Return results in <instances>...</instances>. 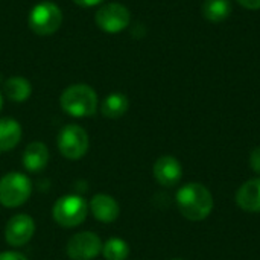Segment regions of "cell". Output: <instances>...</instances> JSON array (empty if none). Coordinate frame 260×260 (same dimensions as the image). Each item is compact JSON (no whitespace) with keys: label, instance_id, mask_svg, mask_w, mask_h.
Wrapping results in <instances>:
<instances>
[{"label":"cell","instance_id":"cell-19","mask_svg":"<svg viewBox=\"0 0 260 260\" xmlns=\"http://www.w3.org/2000/svg\"><path fill=\"white\" fill-rule=\"evenodd\" d=\"M250 165H251V168L254 169V172L260 174V146L259 148H256V149L251 152V155H250Z\"/></svg>","mask_w":260,"mask_h":260},{"label":"cell","instance_id":"cell-14","mask_svg":"<svg viewBox=\"0 0 260 260\" xmlns=\"http://www.w3.org/2000/svg\"><path fill=\"white\" fill-rule=\"evenodd\" d=\"M21 139V126L17 120L5 117L0 119V152L11 151Z\"/></svg>","mask_w":260,"mask_h":260},{"label":"cell","instance_id":"cell-13","mask_svg":"<svg viewBox=\"0 0 260 260\" xmlns=\"http://www.w3.org/2000/svg\"><path fill=\"white\" fill-rule=\"evenodd\" d=\"M49 151L44 143L32 142L26 146L23 152V166L30 172H38L47 166Z\"/></svg>","mask_w":260,"mask_h":260},{"label":"cell","instance_id":"cell-12","mask_svg":"<svg viewBox=\"0 0 260 260\" xmlns=\"http://www.w3.org/2000/svg\"><path fill=\"white\" fill-rule=\"evenodd\" d=\"M236 203L245 212L260 213V178H253L239 187Z\"/></svg>","mask_w":260,"mask_h":260},{"label":"cell","instance_id":"cell-16","mask_svg":"<svg viewBox=\"0 0 260 260\" xmlns=\"http://www.w3.org/2000/svg\"><path fill=\"white\" fill-rule=\"evenodd\" d=\"M128 98L122 93H113L102 102V114L108 119H119L128 111Z\"/></svg>","mask_w":260,"mask_h":260},{"label":"cell","instance_id":"cell-15","mask_svg":"<svg viewBox=\"0 0 260 260\" xmlns=\"http://www.w3.org/2000/svg\"><path fill=\"white\" fill-rule=\"evenodd\" d=\"M232 14L230 0H206L203 3V15L212 23H222Z\"/></svg>","mask_w":260,"mask_h":260},{"label":"cell","instance_id":"cell-2","mask_svg":"<svg viewBox=\"0 0 260 260\" xmlns=\"http://www.w3.org/2000/svg\"><path fill=\"white\" fill-rule=\"evenodd\" d=\"M59 102L62 110L73 117L93 116L98 108V96L94 90L85 84H76L66 88Z\"/></svg>","mask_w":260,"mask_h":260},{"label":"cell","instance_id":"cell-9","mask_svg":"<svg viewBox=\"0 0 260 260\" xmlns=\"http://www.w3.org/2000/svg\"><path fill=\"white\" fill-rule=\"evenodd\" d=\"M35 233V222L29 215L18 213L12 216L5 229V239L11 247H23Z\"/></svg>","mask_w":260,"mask_h":260},{"label":"cell","instance_id":"cell-11","mask_svg":"<svg viewBox=\"0 0 260 260\" xmlns=\"http://www.w3.org/2000/svg\"><path fill=\"white\" fill-rule=\"evenodd\" d=\"M90 210H91L93 216L101 222L116 221L119 218V212H120L116 200L110 195H105V193H99V195H94L91 198Z\"/></svg>","mask_w":260,"mask_h":260},{"label":"cell","instance_id":"cell-8","mask_svg":"<svg viewBox=\"0 0 260 260\" xmlns=\"http://www.w3.org/2000/svg\"><path fill=\"white\" fill-rule=\"evenodd\" d=\"M129 18V11L120 3H110L102 6L94 17L96 24L108 34H117L123 30L128 26Z\"/></svg>","mask_w":260,"mask_h":260},{"label":"cell","instance_id":"cell-18","mask_svg":"<svg viewBox=\"0 0 260 260\" xmlns=\"http://www.w3.org/2000/svg\"><path fill=\"white\" fill-rule=\"evenodd\" d=\"M102 253L105 260H126L129 256V247L125 241L119 238H111L104 244Z\"/></svg>","mask_w":260,"mask_h":260},{"label":"cell","instance_id":"cell-22","mask_svg":"<svg viewBox=\"0 0 260 260\" xmlns=\"http://www.w3.org/2000/svg\"><path fill=\"white\" fill-rule=\"evenodd\" d=\"M75 3H78L79 6H85V8H88V6H94V5H99L101 2H104V0H73Z\"/></svg>","mask_w":260,"mask_h":260},{"label":"cell","instance_id":"cell-7","mask_svg":"<svg viewBox=\"0 0 260 260\" xmlns=\"http://www.w3.org/2000/svg\"><path fill=\"white\" fill-rule=\"evenodd\" d=\"M102 241L91 232L75 235L67 244V254L72 260H93L102 251Z\"/></svg>","mask_w":260,"mask_h":260},{"label":"cell","instance_id":"cell-1","mask_svg":"<svg viewBox=\"0 0 260 260\" xmlns=\"http://www.w3.org/2000/svg\"><path fill=\"white\" fill-rule=\"evenodd\" d=\"M177 204L181 215L189 221H203L213 210L212 193L198 183L183 186L177 193Z\"/></svg>","mask_w":260,"mask_h":260},{"label":"cell","instance_id":"cell-24","mask_svg":"<svg viewBox=\"0 0 260 260\" xmlns=\"http://www.w3.org/2000/svg\"><path fill=\"white\" fill-rule=\"evenodd\" d=\"M172 260H180V259H172Z\"/></svg>","mask_w":260,"mask_h":260},{"label":"cell","instance_id":"cell-17","mask_svg":"<svg viewBox=\"0 0 260 260\" xmlns=\"http://www.w3.org/2000/svg\"><path fill=\"white\" fill-rule=\"evenodd\" d=\"M30 84L27 79L15 76L5 82V93L14 102H24L30 96Z\"/></svg>","mask_w":260,"mask_h":260},{"label":"cell","instance_id":"cell-20","mask_svg":"<svg viewBox=\"0 0 260 260\" xmlns=\"http://www.w3.org/2000/svg\"><path fill=\"white\" fill-rule=\"evenodd\" d=\"M0 260H27L23 254L15 253V251H5L0 253Z\"/></svg>","mask_w":260,"mask_h":260},{"label":"cell","instance_id":"cell-6","mask_svg":"<svg viewBox=\"0 0 260 260\" xmlns=\"http://www.w3.org/2000/svg\"><path fill=\"white\" fill-rule=\"evenodd\" d=\"M58 149L69 160H78L88 149V134L79 125H66L58 134Z\"/></svg>","mask_w":260,"mask_h":260},{"label":"cell","instance_id":"cell-21","mask_svg":"<svg viewBox=\"0 0 260 260\" xmlns=\"http://www.w3.org/2000/svg\"><path fill=\"white\" fill-rule=\"evenodd\" d=\"M238 2L247 9H251V11L260 9V0H238Z\"/></svg>","mask_w":260,"mask_h":260},{"label":"cell","instance_id":"cell-10","mask_svg":"<svg viewBox=\"0 0 260 260\" xmlns=\"http://www.w3.org/2000/svg\"><path fill=\"white\" fill-rule=\"evenodd\" d=\"M183 169L177 158L171 155L160 157L154 165V177L165 187H174L181 180Z\"/></svg>","mask_w":260,"mask_h":260},{"label":"cell","instance_id":"cell-23","mask_svg":"<svg viewBox=\"0 0 260 260\" xmlns=\"http://www.w3.org/2000/svg\"><path fill=\"white\" fill-rule=\"evenodd\" d=\"M2 107H3V98H2V94H0V110H2Z\"/></svg>","mask_w":260,"mask_h":260},{"label":"cell","instance_id":"cell-3","mask_svg":"<svg viewBox=\"0 0 260 260\" xmlns=\"http://www.w3.org/2000/svg\"><path fill=\"white\" fill-rule=\"evenodd\" d=\"M32 193L30 180L20 172H9L0 178V204L9 209L24 204Z\"/></svg>","mask_w":260,"mask_h":260},{"label":"cell","instance_id":"cell-5","mask_svg":"<svg viewBox=\"0 0 260 260\" xmlns=\"http://www.w3.org/2000/svg\"><path fill=\"white\" fill-rule=\"evenodd\" d=\"M62 23L61 9L52 2H43L32 8L29 26L37 35H52Z\"/></svg>","mask_w":260,"mask_h":260},{"label":"cell","instance_id":"cell-4","mask_svg":"<svg viewBox=\"0 0 260 260\" xmlns=\"http://www.w3.org/2000/svg\"><path fill=\"white\" fill-rule=\"evenodd\" d=\"M53 219L66 229L82 224L87 216V203L78 195H66L53 206Z\"/></svg>","mask_w":260,"mask_h":260}]
</instances>
